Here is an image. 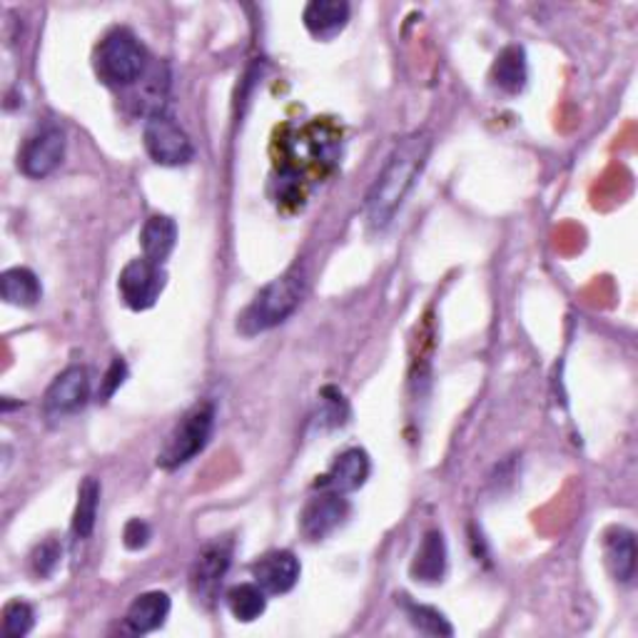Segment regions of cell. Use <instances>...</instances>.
I'll return each instance as SVG.
<instances>
[{"label":"cell","instance_id":"cell-1","mask_svg":"<svg viewBox=\"0 0 638 638\" xmlns=\"http://www.w3.org/2000/svg\"><path fill=\"white\" fill-rule=\"evenodd\" d=\"M342 155V130L327 118L302 128L285 125L272 143L277 175V205L302 208L309 187L322 183Z\"/></svg>","mask_w":638,"mask_h":638},{"label":"cell","instance_id":"cell-11","mask_svg":"<svg viewBox=\"0 0 638 638\" xmlns=\"http://www.w3.org/2000/svg\"><path fill=\"white\" fill-rule=\"evenodd\" d=\"M88 397H90L88 370L86 367H68L53 380L48 392H45L43 409L48 417L63 419V417H70V415H75V411H80L82 407H86Z\"/></svg>","mask_w":638,"mask_h":638},{"label":"cell","instance_id":"cell-18","mask_svg":"<svg viewBox=\"0 0 638 638\" xmlns=\"http://www.w3.org/2000/svg\"><path fill=\"white\" fill-rule=\"evenodd\" d=\"M140 245H143L145 260L163 267L177 245L175 220L167 218V215H153V218L145 222L143 232H140Z\"/></svg>","mask_w":638,"mask_h":638},{"label":"cell","instance_id":"cell-22","mask_svg":"<svg viewBox=\"0 0 638 638\" xmlns=\"http://www.w3.org/2000/svg\"><path fill=\"white\" fill-rule=\"evenodd\" d=\"M267 594L257 584H240L228 591V606L232 616L242 624H250L265 614L267 608Z\"/></svg>","mask_w":638,"mask_h":638},{"label":"cell","instance_id":"cell-14","mask_svg":"<svg viewBox=\"0 0 638 638\" xmlns=\"http://www.w3.org/2000/svg\"><path fill=\"white\" fill-rule=\"evenodd\" d=\"M409 574L421 584H439L447 574V541L442 531H427L411 559Z\"/></svg>","mask_w":638,"mask_h":638},{"label":"cell","instance_id":"cell-23","mask_svg":"<svg viewBox=\"0 0 638 638\" xmlns=\"http://www.w3.org/2000/svg\"><path fill=\"white\" fill-rule=\"evenodd\" d=\"M402 606H405L409 624L419 628L421 634H429V636H452L454 634L452 624H449L444 614H439L437 608L421 606L415 602H402Z\"/></svg>","mask_w":638,"mask_h":638},{"label":"cell","instance_id":"cell-17","mask_svg":"<svg viewBox=\"0 0 638 638\" xmlns=\"http://www.w3.org/2000/svg\"><path fill=\"white\" fill-rule=\"evenodd\" d=\"M604 557L612 576L628 584L636 574V537L624 527L612 529L604 537Z\"/></svg>","mask_w":638,"mask_h":638},{"label":"cell","instance_id":"cell-7","mask_svg":"<svg viewBox=\"0 0 638 638\" xmlns=\"http://www.w3.org/2000/svg\"><path fill=\"white\" fill-rule=\"evenodd\" d=\"M118 289L123 302L135 309V312H143V309L153 307L160 295L165 289V272L160 265L150 260H133L128 262L125 270L120 272Z\"/></svg>","mask_w":638,"mask_h":638},{"label":"cell","instance_id":"cell-13","mask_svg":"<svg viewBox=\"0 0 638 638\" xmlns=\"http://www.w3.org/2000/svg\"><path fill=\"white\" fill-rule=\"evenodd\" d=\"M370 457L364 449H346L344 454L337 457L330 472L319 476L317 490L337 492V494H352L362 490L364 482L370 479Z\"/></svg>","mask_w":638,"mask_h":638},{"label":"cell","instance_id":"cell-24","mask_svg":"<svg viewBox=\"0 0 638 638\" xmlns=\"http://www.w3.org/2000/svg\"><path fill=\"white\" fill-rule=\"evenodd\" d=\"M61 559H63V547L55 539H45L37 543L31 553V566H33V574L41 576V579H48L55 574V569L61 566Z\"/></svg>","mask_w":638,"mask_h":638},{"label":"cell","instance_id":"cell-20","mask_svg":"<svg viewBox=\"0 0 638 638\" xmlns=\"http://www.w3.org/2000/svg\"><path fill=\"white\" fill-rule=\"evenodd\" d=\"M0 295L13 307H35L43 297V287L31 270L13 267L6 270L0 277Z\"/></svg>","mask_w":638,"mask_h":638},{"label":"cell","instance_id":"cell-27","mask_svg":"<svg viewBox=\"0 0 638 638\" xmlns=\"http://www.w3.org/2000/svg\"><path fill=\"white\" fill-rule=\"evenodd\" d=\"M150 539H153V531H150L147 524L143 519H133L125 524V531H123V543L130 551H138V549H145Z\"/></svg>","mask_w":638,"mask_h":638},{"label":"cell","instance_id":"cell-15","mask_svg":"<svg viewBox=\"0 0 638 638\" xmlns=\"http://www.w3.org/2000/svg\"><path fill=\"white\" fill-rule=\"evenodd\" d=\"M305 28L319 41H332L350 23V3L344 0H312L302 13Z\"/></svg>","mask_w":638,"mask_h":638},{"label":"cell","instance_id":"cell-26","mask_svg":"<svg viewBox=\"0 0 638 638\" xmlns=\"http://www.w3.org/2000/svg\"><path fill=\"white\" fill-rule=\"evenodd\" d=\"M125 377H128V364L118 356V360H112V364H110L108 372H106V377H102V382H100V392H98L100 402H108L112 397V394H116L120 387H123Z\"/></svg>","mask_w":638,"mask_h":638},{"label":"cell","instance_id":"cell-16","mask_svg":"<svg viewBox=\"0 0 638 638\" xmlns=\"http://www.w3.org/2000/svg\"><path fill=\"white\" fill-rule=\"evenodd\" d=\"M167 614H170V596L165 591H147L130 604L125 626L133 634H150L165 624Z\"/></svg>","mask_w":638,"mask_h":638},{"label":"cell","instance_id":"cell-21","mask_svg":"<svg viewBox=\"0 0 638 638\" xmlns=\"http://www.w3.org/2000/svg\"><path fill=\"white\" fill-rule=\"evenodd\" d=\"M98 504H100V484H98V479L88 476L86 482L80 484L78 504H75V514H73L75 539H88L92 529H96Z\"/></svg>","mask_w":638,"mask_h":638},{"label":"cell","instance_id":"cell-6","mask_svg":"<svg viewBox=\"0 0 638 638\" xmlns=\"http://www.w3.org/2000/svg\"><path fill=\"white\" fill-rule=\"evenodd\" d=\"M143 140H145L147 155L153 157V163H157V165L180 167V165L190 163V160L195 157V147H193L190 135H187L173 118L163 116V112L147 118Z\"/></svg>","mask_w":638,"mask_h":638},{"label":"cell","instance_id":"cell-8","mask_svg":"<svg viewBox=\"0 0 638 638\" xmlns=\"http://www.w3.org/2000/svg\"><path fill=\"white\" fill-rule=\"evenodd\" d=\"M232 549L228 541H212L197 553L195 564L190 569V591L197 604L210 606L218 598L222 579L230 569Z\"/></svg>","mask_w":638,"mask_h":638},{"label":"cell","instance_id":"cell-10","mask_svg":"<svg viewBox=\"0 0 638 638\" xmlns=\"http://www.w3.org/2000/svg\"><path fill=\"white\" fill-rule=\"evenodd\" d=\"M65 157V133L58 125H48L28 140L21 155H18V165H21L23 175L33 177V180H43L55 167L63 163Z\"/></svg>","mask_w":638,"mask_h":638},{"label":"cell","instance_id":"cell-9","mask_svg":"<svg viewBox=\"0 0 638 638\" xmlns=\"http://www.w3.org/2000/svg\"><path fill=\"white\" fill-rule=\"evenodd\" d=\"M346 516H350V504H346L344 494L319 490L299 514V529H302L305 539L322 541L342 527Z\"/></svg>","mask_w":638,"mask_h":638},{"label":"cell","instance_id":"cell-12","mask_svg":"<svg viewBox=\"0 0 638 638\" xmlns=\"http://www.w3.org/2000/svg\"><path fill=\"white\" fill-rule=\"evenodd\" d=\"M302 574V566L293 551H267L252 564V579L265 594H287L293 591Z\"/></svg>","mask_w":638,"mask_h":638},{"label":"cell","instance_id":"cell-25","mask_svg":"<svg viewBox=\"0 0 638 638\" xmlns=\"http://www.w3.org/2000/svg\"><path fill=\"white\" fill-rule=\"evenodd\" d=\"M33 608L25 602H11L3 612V634L8 638H23L33 628Z\"/></svg>","mask_w":638,"mask_h":638},{"label":"cell","instance_id":"cell-3","mask_svg":"<svg viewBox=\"0 0 638 638\" xmlns=\"http://www.w3.org/2000/svg\"><path fill=\"white\" fill-rule=\"evenodd\" d=\"M307 293L305 270L293 267L283 277L272 279L267 287L260 289V295L252 299L250 307L240 315L238 330L245 337H255L267 332L272 327L283 324L285 319L302 305Z\"/></svg>","mask_w":638,"mask_h":638},{"label":"cell","instance_id":"cell-19","mask_svg":"<svg viewBox=\"0 0 638 638\" xmlns=\"http://www.w3.org/2000/svg\"><path fill=\"white\" fill-rule=\"evenodd\" d=\"M527 53L519 45H509L504 48L492 65V82L494 88H499L506 96H519L527 88Z\"/></svg>","mask_w":638,"mask_h":638},{"label":"cell","instance_id":"cell-4","mask_svg":"<svg viewBox=\"0 0 638 638\" xmlns=\"http://www.w3.org/2000/svg\"><path fill=\"white\" fill-rule=\"evenodd\" d=\"M147 51L138 37L118 28V31L102 37L96 48V75L110 88H130L145 78L147 68Z\"/></svg>","mask_w":638,"mask_h":638},{"label":"cell","instance_id":"cell-2","mask_svg":"<svg viewBox=\"0 0 638 638\" xmlns=\"http://www.w3.org/2000/svg\"><path fill=\"white\" fill-rule=\"evenodd\" d=\"M431 150V138L427 133H411L399 140V145L392 150V155L380 173L377 183L372 185L367 195V220L372 228H387L394 215L407 200L411 185L417 183L427 165Z\"/></svg>","mask_w":638,"mask_h":638},{"label":"cell","instance_id":"cell-5","mask_svg":"<svg viewBox=\"0 0 638 638\" xmlns=\"http://www.w3.org/2000/svg\"><path fill=\"white\" fill-rule=\"evenodd\" d=\"M215 427V407L210 402H200L195 405L187 415L180 419V425L173 429V435L167 437L165 447L160 449L157 454V466H163L170 472V469H180L187 462L202 452L208 447Z\"/></svg>","mask_w":638,"mask_h":638}]
</instances>
